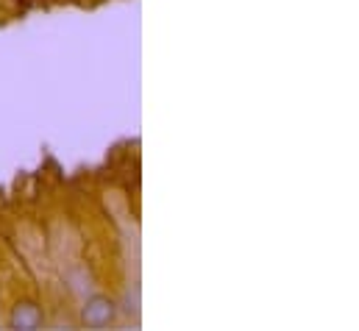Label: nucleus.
I'll return each mask as SVG.
<instances>
[{"mask_svg":"<svg viewBox=\"0 0 359 331\" xmlns=\"http://www.w3.org/2000/svg\"><path fill=\"white\" fill-rule=\"evenodd\" d=\"M117 320V304L109 295H90L81 306V323L87 329H106Z\"/></svg>","mask_w":359,"mask_h":331,"instance_id":"obj_1","label":"nucleus"},{"mask_svg":"<svg viewBox=\"0 0 359 331\" xmlns=\"http://www.w3.org/2000/svg\"><path fill=\"white\" fill-rule=\"evenodd\" d=\"M42 323H45V312L34 301H20L8 315V326L17 331H36Z\"/></svg>","mask_w":359,"mask_h":331,"instance_id":"obj_2","label":"nucleus"}]
</instances>
